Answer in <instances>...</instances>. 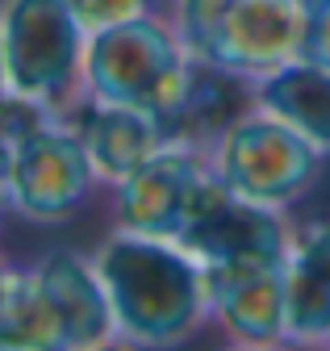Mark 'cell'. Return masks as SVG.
I'll return each instance as SVG.
<instances>
[{
  "label": "cell",
  "instance_id": "obj_1",
  "mask_svg": "<svg viewBox=\"0 0 330 351\" xmlns=\"http://www.w3.org/2000/svg\"><path fill=\"white\" fill-rule=\"evenodd\" d=\"M109 293L113 339L130 347H180L210 330L205 268L172 239L113 230L92 251Z\"/></svg>",
  "mask_w": 330,
  "mask_h": 351
},
{
  "label": "cell",
  "instance_id": "obj_2",
  "mask_svg": "<svg viewBox=\"0 0 330 351\" xmlns=\"http://www.w3.org/2000/svg\"><path fill=\"white\" fill-rule=\"evenodd\" d=\"M196 88V63L168 13H147L88 34L84 47V101L126 105L159 117L172 134H184Z\"/></svg>",
  "mask_w": 330,
  "mask_h": 351
},
{
  "label": "cell",
  "instance_id": "obj_3",
  "mask_svg": "<svg viewBox=\"0 0 330 351\" xmlns=\"http://www.w3.org/2000/svg\"><path fill=\"white\" fill-rule=\"evenodd\" d=\"M192 63L255 84L301 51L305 0H168Z\"/></svg>",
  "mask_w": 330,
  "mask_h": 351
},
{
  "label": "cell",
  "instance_id": "obj_4",
  "mask_svg": "<svg viewBox=\"0 0 330 351\" xmlns=\"http://www.w3.org/2000/svg\"><path fill=\"white\" fill-rule=\"evenodd\" d=\"M326 159V151L255 101L205 138V163L218 184L284 213H293L318 189Z\"/></svg>",
  "mask_w": 330,
  "mask_h": 351
},
{
  "label": "cell",
  "instance_id": "obj_5",
  "mask_svg": "<svg viewBox=\"0 0 330 351\" xmlns=\"http://www.w3.org/2000/svg\"><path fill=\"white\" fill-rule=\"evenodd\" d=\"M88 29L67 0H0V59L5 88L55 117H75L84 105Z\"/></svg>",
  "mask_w": 330,
  "mask_h": 351
},
{
  "label": "cell",
  "instance_id": "obj_6",
  "mask_svg": "<svg viewBox=\"0 0 330 351\" xmlns=\"http://www.w3.org/2000/svg\"><path fill=\"white\" fill-rule=\"evenodd\" d=\"M101 176L88 159L71 117H47L17 138L9 159V213L29 226H63L79 217L101 193Z\"/></svg>",
  "mask_w": 330,
  "mask_h": 351
},
{
  "label": "cell",
  "instance_id": "obj_7",
  "mask_svg": "<svg viewBox=\"0 0 330 351\" xmlns=\"http://www.w3.org/2000/svg\"><path fill=\"white\" fill-rule=\"evenodd\" d=\"M293 217L284 209L255 205L214 176L201 184L192 213L180 230V247L201 263L205 272L218 268H264V263H284L288 243H293Z\"/></svg>",
  "mask_w": 330,
  "mask_h": 351
},
{
  "label": "cell",
  "instance_id": "obj_8",
  "mask_svg": "<svg viewBox=\"0 0 330 351\" xmlns=\"http://www.w3.org/2000/svg\"><path fill=\"white\" fill-rule=\"evenodd\" d=\"M205 180H210L205 143L192 138V134L168 138L147 163H138L126 180L109 184L113 230L176 243Z\"/></svg>",
  "mask_w": 330,
  "mask_h": 351
},
{
  "label": "cell",
  "instance_id": "obj_9",
  "mask_svg": "<svg viewBox=\"0 0 330 351\" xmlns=\"http://www.w3.org/2000/svg\"><path fill=\"white\" fill-rule=\"evenodd\" d=\"M210 326L234 347H284L288 343V293L284 263L205 272Z\"/></svg>",
  "mask_w": 330,
  "mask_h": 351
},
{
  "label": "cell",
  "instance_id": "obj_10",
  "mask_svg": "<svg viewBox=\"0 0 330 351\" xmlns=\"http://www.w3.org/2000/svg\"><path fill=\"white\" fill-rule=\"evenodd\" d=\"M38 280H42L59 326H63V347L67 351H88L117 343L113 339V310H109V293L97 276L92 255H75L67 247L47 251L34 263Z\"/></svg>",
  "mask_w": 330,
  "mask_h": 351
},
{
  "label": "cell",
  "instance_id": "obj_11",
  "mask_svg": "<svg viewBox=\"0 0 330 351\" xmlns=\"http://www.w3.org/2000/svg\"><path fill=\"white\" fill-rule=\"evenodd\" d=\"M288 343L330 347V213L293 226L284 255Z\"/></svg>",
  "mask_w": 330,
  "mask_h": 351
},
{
  "label": "cell",
  "instance_id": "obj_12",
  "mask_svg": "<svg viewBox=\"0 0 330 351\" xmlns=\"http://www.w3.org/2000/svg\"><path fill=\"white\" fill-rule=\"evenodd\" d=\"M79 138L88 147V159L101 176V184H117L126 176L147 163L168 138H176L159 117L142 113V109H126V105H101V101H84L79 113L71 117Z\"/></svg>",
  "mask_w": 330,
  "mask_h": 351
},
{
  "label": "cell",
  "instance_id": "obj_13",
  "mask_svg": "<svg viewBox=\"0 0 330 351\" xmlns=\"http://www.w3.org/2000/svg\"><path fill=\"white\" fill-rule=\"evenodd\" d=\"M251 101L330 155V67L293 59L251 84Z\"/></svg>",
  "mask_w": 330,
  "mask_h": 351
},
{
  "label": "cell",
  "instance_id": "obj_14",
  "mask_svg": "<svg viewBox=\"0 0 330 351\" xmlns=\"http://www.w3.org/2000/svg\"><path fill=\"white\" fill-rule=\"evenodd\" d=\"M0 347H21V351H67L63 326L55 305L38 280L34 263L13 268L5 301H0Z\"/></svg>",
  "mask_w": 330,
  "mask_h": 351
},
{
  "label": "cell",
  "instance_id": "obj_15",
  "mask_svg": "<svg viewBox=\"0 0 330 351\" xmlns=\"http://www.w3.org/2000/svg\"><path fill=\"white\" fill-rule=\"evenodd\" d=\"M67 9L88 34H97V29L134 21L147 13H168V0H67Z\"/></svg>",
  "mask_w": 330,
  "mask_h": 351
},
{
  "label": "cell",
  "instance_id": "obj_16",
  "mask_svg": "<svg viewBox=\"0 0 330 351\" xmlns=\"http://www.w3.org/2000/svg\"><path fill=\"white\" fill-rule=\"evenodd\" d=\"M297 59L330 67V0H305V21H301V51Z\"/></svg>",
  "mask_w": 330,
  "mask_h": 351
},
{
  "label": "cell",
  "instance_id": "obj_17",
  "mask_svg": "<svg viewBox=\"0 0 330 351\" xmlns=\"http://www.w3.org/2000/svg\"><path fill=\"white\" fill-rule=\"evenodd\" d=\"M9 276H13V268L5 259H0V301H5V289H9Z\"/></svg>",
  "mask_w": 330,
  "mask_h": 351
},
{
  "label": "cell",
  "instance_id": "obj_18",
  "mask_svg": "<svg viewBox=\"0 0 330 351\" xmlns=\"http://www.w3.org/2000/svg\"><path fill=\"white\" fill-rule=\"evenodd\" d=\"M9 97V88H5V59H0V101Z\"/></svg>",
  "mask_w": 330,
  "mask_h": 351
}]
</instances>
